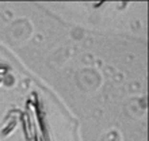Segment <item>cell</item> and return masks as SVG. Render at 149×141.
<instances>
[{"label": "cell", "mask_w": 149, "mask_h": 141, "mask_svg": "<svg viewBox=\"0 0 149 141\" xmlns=\"http://www.w3.org/2000/svg\"><path fill=\"white\" fill-rule=\"evenodd\" d=\"M16 124H18L16 118L15 119H10V121L4 125L3 130H1V136H3V137H7V136L14 133V130H15V128H16Z\"/></svg>", "instance_id": "1"}, {"label": "cell", "mask_w": 149, "mask_h": 141, "mask_svg": "<svg viewBox=\"0 0 149 141\" xmlns=\"http://www.w3.org/2000/svg\"><path fill=\"white\" fill-rule=\"evenodd\" d=\"M0 84H1V77H0Z\"/></svg>", "instance_id": "3"}, {"label": "cell", "mask_w": 149, "mask_h": 141, "mask_svg": "<svg viewBox=\"0 0 149 141\" xmlns=\"http://www.w3.org/2000/svg\"><path fill=\"white\" fill-rule=\"evenodd\" d=\"M14 82H15V79H14V76L11 73H4V76L1 77V83H4V86L10 87L14 84Z\"/></svg>", "instance_id": "2"}]
</instances>
